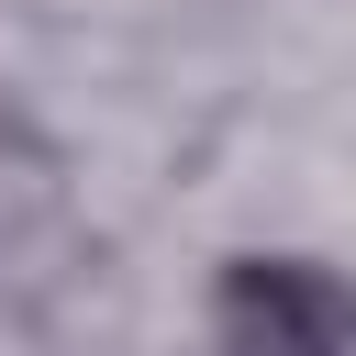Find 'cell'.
<instances>
[{
    "instance_id": "cell-1",
    "label": "cell",
    "mask_w": 356,
    "mask_h": 356,
    "mask_svg": "<svg viewBox=\"0 0 356 356\" xmlns=\"http://www.w3.org/2000/svg\"><path fill=\"white\" fill-rule=\"evenodd\" d=\"M211 356H356V267L323 245H234L200 278Z\"/></svg>"
},
{
    "instance_id": "cell-2",
    "label": "cell",
    "mask_w": 356,
    "mask_h": 356,
    "mask_svg": "<svg viewBox=\"0 0 356 356\" xmlns=\"http://www.w3.org/2000/svg\"><path fill=\"white\" fill-rule=\"evenodd\" d=\"M56 222H67V145L22 100H0V267L33 256Z\"/></svg>"
}]
</instances>
